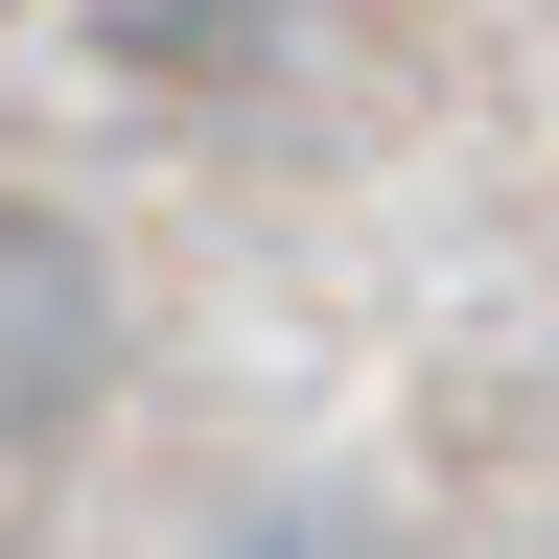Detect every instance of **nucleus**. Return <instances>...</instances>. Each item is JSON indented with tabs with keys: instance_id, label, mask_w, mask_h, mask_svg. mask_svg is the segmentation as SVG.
Masks as SVG:
<instances>
[{
	"instance_id": "obj_2",
	"label": "nucleus",
	"mask_w": 559,
	"mask_h": 559,
	"mask_svg": "<svg viewBox=\"0 0 559 559\" xmlns=\"http://www.w3.org/2000/svg\"><path fill=\"white\" fill-rule=\"evenodd\" d=\"M280 559H326V536H280Z\"/></svg>"
},
{
	"instance_id": "obj_1",
	"label": "nucleus",
	"mask_w": 559,
	"mask_h": 559,
	"mask_svg": "<svg viewBox=\"0 0 559 559\" xmlns=\"http://www.w3.org/2000/svg\"><path fill=\"white\" fill-rule=\"evenodd\" d=\"M94 373H117V280H94V234L0 187V443H70Z\"/></svg>"
}]
</instances>
